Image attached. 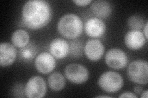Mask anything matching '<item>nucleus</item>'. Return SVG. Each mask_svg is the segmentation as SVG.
<instances>
[{
    "mask_svg": "<svg viewBox=\"0 0 148 98\" xmlns=\"http://www.w3.org/2000/svg\"><path fill=\"white\" fill-rule=\"evenodd\" d=\"M147 30H148V22H146V23L145 24V25H144V26H143V34H144L145 37V38L146 39V40L148 38Z\"/></svg>",
    "mask_w": 148,
    "mask_h": 98,
    "instance_id": "nucleus-22",
    "label": "nucleus"
},
{
    "mask_svg": "<svg viewBox=\"0 0 148 98\" xmlns=\"http://www.w3.org/2000/svg\"><path fill=\"white\" fill-rule=\"evenodd\" d=\"M84 52V46L80 40L75 39L70 42L69 44V55L73 58H79Z\"/></svg>",
    "mask_w": 148,
    "mask_h": 98,
    "instance_id": "nucleus-17",
    "label": "nucleus"
},
{
    "mask_svg": "<svg viewBox=\"0 0 148 98\" xmlns=\"http://www.w3.org/2000/svg\"><path fill=\"white\" fill-rule=\"evenodd\" d=\"M35 66L39 72L47 74L52 72L56 66L53 56L48 52H41L35 58Z\"/></svg>",
    "mask_w": 148,
    "mask_h": 98,
    "instance_id": "nucleus-9",
    "label": "nucleus"
},
{
    "mask_svg": "<svg viewBox=\"0 0 148 98\" xmlns=\"http://www.w3.org/2000/svg\"><path fill=\"white\" fill-rule=\"evenodd\" d=\"M141 94V98H147V97H148L147 90H145V91H143Z\"/></svg>",
    "mask_w": 148,
    "mask_h": 98,
    "instance_id": "nucleus-24",
    "label": "nucleus"
},
{
    "mask_svg": "<svg viewBox=\"0 0 148 98\" xmlns=\"http://www.w3.org/2000/svg\"><path fill=\"white\" fill-rule=\"evenodd\" d=\"M17 52L14 45L8 43L0 44V65L3 67L10 66L17 58Z\"/></svg>",
    "mask_w": 148,
    "mask_h": 98,
    "instance_id": "nucleus-12",
    "label": "nucleus"
},
{
    "mask_svg": "<svg viewBox=\"0 0 148 98\" xmlns=\"http://www.w3.org/2000/svg\"><path fill=\"white\" fill-rule=\"evenodd\" d=\"M96 97H110V96H103V95H100V96H96Z\"/></svg>",
    "mask_w": 148,
    "mask_h": 98,
    "instance_id": "nucleus-25",
    "label": "nucleus"
},
{
    "mask_svg": "<svg viewBox=\"0 0 148 98\" xmlns=\"http://www.w3.org/2000/svg\"><path fill=\"white\" fill-rule=\"evenodd\" d=\"M133 91L135 93H136V94H141V93L143 92V88L141 87H135L133 88Z\"/></svg>",
    "mask_w": 148,
    "mask_h": 98,
    "instance_id": "nucleus-23",
    "label": "nucleus"
},
{
    "mask_svg": "<svg viewBox=\"0 0 148 98\" xmlns=\"http://www.w3.org/2000/svg\"><path fill=\"white\" fill-rule=\"evenodd\" d=\"M66 77L72 83L82 84L89 78V71L83 65L77 63H72L67 65L64 69Z\"/></svg>",
    "mask_w": 148,
    "mask_h": 98,
    "instance_id": "nucleus-5",
    "label": "nucleus"
},
{
    "mask_svg": "<svg viewBox=\"0 0 148 98\" xmlns=\"http://www.w3.org/2000/svg\"><path fill=\"white\" fill-rule=\"evenodd\" d=\"M49 52L57 59L66 58L69 53V44L62 38H55L49 44Z\"/></svg>",
    "mask_w": 148,
    "mask_h": 98,
    "instance_id": "nucleus-13",
    "label": "nucleus"
},
{
    "mask_svg": "<svg viewBox=\"0 0 148 98\" xmlns=\"http://www.w3.org/2000/svg\"><path fill=\"white\" fill-rule=\"evenodd\" d=\"M48 83L52 90L59 91L64 88L66 85V80L61 73L55 72L48 77Z\"/></svg>",
    "mask_w": 148,
    "mask_h": 98,
    "instance_id": "nucleus-16",
    "label": "nucleus"
},
{
    "mask_svg": "<svg viewBox=\"0 0 148 98\" xmlns=\"http://www.w3.org/2000/svg\"><path fill=\"white\" fill-rule=\"evenodd\" d=\"M106 64L111 68L121 69L125 67L128 62L127 55L123 51L118 48L111 49L105 55Z\"/></svg>",
    "mask_w": 148,
    "mask_h": 98,
    "instance_id": "nucleus-7",
    "label": "nucleus"
},
{
    "mask_svg": "<svg viewBox=\"0 0 148 98\" xmlns=\"http://www.w3.org/2000/svg\"><path fill=\"white\" fill-rule=\"evenodd\" d=\"M25 95L29 98H41L45 96L47 88L43 77L39 76L32 77L27 82Z\"/></svg>",
    "mask_w": 148,
    "mask_h": 98,
    "instance_id": "nucleus-6",
    "label": "nucleus"
},
{
    "mask_svg": "<svg viewBox=\"0 0 148 98\" xmlns=\"http://www.w3.org/2000/svg\"><path fill=\"white\" fill-rule=\"evenodd\" d=\"M98 85L104 91L113 93L119 91L123 87V78L120 74L114 71H106L98 79Z\"/></svg>",
    "mask_w": 148,
    "mask_h": 98,
    "instance_id": "nucleus-4",
    "label": "nucleus"
},
{
    "mask_svg": "<svg viewBox=\"0 0 148 98\" xmlns=\"http://www.w3.org/2000/svg\"><path fill=\"white\" fill-rule=\"evenodd\" d=\"M127 25L132 30H140L145 25L144 18L140 15H133L128 18Z\"/></svg>",
    "mask_w": 148,
    "mask_h": 98,
    "instance_id": "nucleus-19",
    "label": "nucleus"
},
{
    "mask_svg": "<svg viewBox=\"0 0 148 98\" xmlns=\"http://www.w3.org/2000/svg\"><path fill=\"white\" fill-rule=\"evenodd\" d=\"M104 44L97 39L88 41L84 46V53L86 57L92 62L99 60L104 55Z\"/></svg>",
    "mask_w": 148,
    "mask_h": 98,
    "instance_id": "nucleus-8",
    "label": "nucleus"
},
{
    "mask_svg": "<svg viewBox=\"0 0 148 98\" xmlns=\"http://www.w3.org/2000/svg\"><path fill=\"white\" fill-rule=\"evenodd\" d=\"M37 50L34 44L27 45L19 50L20 58L24 61H31L36 56Z\"/></svg>",
    "mask_w": 148,
    "mask_h": 98,
    "instance_id": "nucleus-18",
    "label": "nucleus"
},
{
    "mask_svg": "<svg viewBox=\"0 0 148 98\" xmlns=\"http://www.w3.org/2000/svg\"><path fill=\"white\" fill-rule=\"evenodd\" d=\"M92 2V0H73V3L78 6H86Z\"/></svg>",
    "mask_w": 148,
    "mask_h": 98,
    "instance_id": "nucleus-20",
    "label": "nucleus"
},
{
    "mask_svg": "<svg viewBox=\"0 0 148 98\" xmlns=\"http://www.w3.org/2000/svg\"><path fill=\"white\" fill-rule=\"evenodd\" d=\"M119 97H132V98H136L138 96L135 94V93L130 92V91H127V92H124L122 93L120 95Z\"/></svg>",
    "mask_w": 148,
    "mask_h": 98,
    "instance_id": "nucleus-21",
    "label": "nucleus"
},
{
    "mask_svg": "<svg viewBox=\"0 0 148 98\" xmlns=\"http://www.w3.org/2000/svg\"><path fill=\"white\" fill-rule=\"evenodd\" d=\"M86 34L91 38H100L106 30L105 23L98 17H91L88 20L84 26Z\"/></svg>",
    "mask_w": 148,
    "mask_h": 98,
    "instance_id": "nucleus-10",
    "label": "nucleus"
},
{
    "mask_svg": "<svg viewBox=\"0 0 148 98\" xmlns=\"http://www.w3.org/2000/svg\"><path fill=\"white\" fill-rule=\"evenodd\" d=\"M90 9L92 13L99 18L109 17L112 12L110 3L104 0H97L92 2Z\"/></svg>",
    "mask_w": 148,
    "mask_h": 98,
    "instance_id": "nucleus-14",
    "label": "nucleus"
},
{
    "mask_svg": "<svg viewBox=\"0 0 148 98\" xmlns=\"http://www.w3.org/2000/svg\"><path fill=\"white\" fill-rule=\"evenodd\" d=\"M52 17L51 6L48 1L44 0H30L22 7L23 24L31 30L43 28L51 20Z\"/></svg>",
    "mask_w": 148,
    "mask_h": 98,
    "instance_id": "nucleus-1",
    "label": "nucleus"
},
{
    "mask_svg": "<svg viewBox=\"0 0 148 98\" xmlns=\"http://www.w3.org/2000/svg\"><path fill=\"white\" fill-rule=\"evenodd\" d=\"M58 31L63 37L75 39L83 31V23L81 18L75 14L67 13L61 17L58 22Z\"/></svg>",
    "mask_w": 148,
    "mask_h": 98,
    "instance_id": "nucleus-2",
    "label": "nucleus"
},
{
    "mask_svg": "<svg viewBox=\"0 0 148 98\" xmlns=\"http://www.w3.org/2000/svg\"><path fill=\"white\" fill-rule=\"evenodd\" d=\"M127 76L132 82L147 85L148 83V63L143 59L135 60L128 65Z\"/></svg>",
    "mask_w": 148,
    "mask_h": 98,
    "instance_id": "nucleus-3",
    "label": "nucleus"
},
{
    "mask_svg": "<svg viewBox=\"0 0 148 98\" xmlns=\"http://www.w3.org/2000/svg\"><path fill=\"white\" fill-rule=\"evenodd\" d=\"M29 34L24 30L18 29L12 32L11 36L12 43L17 47H24L29 44Z\"/></svg>",
    "mask_w": 148,
    "mask_h": 98,
    "instance_id": "nucleus-15",
    "label": "nucleus"
},
{
    "mask_svg": "<svg viewBox=\"0 0 148 98\" xmlns=\"http://www.w3.org/2000/svg\"><path fill=\"white\" fill-rule=\"evenodd\" d=\"M124 42L127 47L132 50H138L142 48L146 42L143 32L140 30L128 31L124 38Z\"/></svg>",
    "mask_w": 148,
    "mask_h": 98,
    "instance_id": "nucleus-11",
    "label": "nucleus"
}]
</instances>
